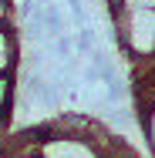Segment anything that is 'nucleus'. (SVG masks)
I'll use <instances>...</instances> for the list:
<instances>
[{
  "mask_svg": "<svg viewBox=\"0 0 155 158\" xmlns=\"http://www.w3.org/2000/svg\"><path fill=\"white\" fill-rule=\"evenodd\" d=\"M20 138H24V135H20ZM7 158H41V155H37V145H34L31 138H24V141H17V145L10 148Z\"/></svg>",
  "mask_w": 155,
  "mask_h": 158,
  "instance_id": "nucleus-6",
  "label": "nucleus"
},
{
  "mask_svg": "<svg viewBox=\"0 0 155 158\" xmlns=\"http://www.w3.org/2000/svg\"><path fill=\"white\" fill-rule=\"evenodd\" d=\"M10 14H14V0H0V24H10Z\"/></svg>",
  "mask_w": 155,
  "mask_h": 158,
  "instance_id": "nucleus-8",
  "label": "nucleus"
},
{
  "mask_svg": "<svg viewBox=\"0 0 155 158\" xmlns=\"http://www.w3.org/2000/svg\"><path fill=\"white\" fill-rule=\"evenodd\" d=\"M3 128H7V114H0V138H3Z\"/></svg>",
  "mask_w": 155,
  "mask_h": 158,
  "instance_id": "nucleus-10",
  "label": "nucleus"
},
{
  "mask_svg": "<svg viewBox=\"0 0 155 158\" xmlns=\"http://www.w3.org/2000/svg\"><path fill=\"white\" fill-rule=\"evenodd\" d=\"M122 152H125V145H118V148H115L111 155H105V158H122Z\"/></svg>",
  "mask_w": 155,
  "mask_h": 158,
  "instance_id": "nucleus-9",
  "label": "nucleus"
},
{
  "mask_svg": "<svg viewBox=\"0 0 155 158\" xmlns=\"http://www.w3.org/2000/svg\"><path fill=\"white\" fill-rule=\"evenodd\" d=\"M20 64V37L14 24H0V74H14Z\"/></svg>",
  "mask_w": 155,
  "mask_h": 158,
  "instance_id": "nucleus-2",
  "label": "nucleus"
},
{
  "mask_svg": "<svg viewBox=\"0 0 155 158\" xmlns=\"http://www.w3.org/2000/svg\"><path fill=\"white\" fill-rule=\"evenodd\" d=\"M115 148V135L108 141L91 138V135H67V131H54L47 121L44 138L37 141V155L41 158H105Z\"/></svg>",
  "mask_w": 155,
  "mask_h": 158,
  "instance_id": "nucleus-1",
  "label": "nucleus"
},
{
  "mask_svg": "<svg viewBox=\"0 0 155 158\" xmlns=\"http://www.w3.org/2000/svg\"><path fill=\"white\" fill-rule=\"evenodd\" d=\"M115 10H155V0H105Z\"/></svg>",
  "mask_w": 155,
  "mask_h": 158,
  "instance_id": "nucleus-5",
  "label": "nucleus"
},
{
  "mask_svg": "<svg viewBox=\"0 0 155 158\" xmlns=\"http://www.w3.org/2000/svg\"><path fill=\"white\" fill-rule=\"evenodd\" d=\"M14 74H0V114H10V108H14Z\"/></svg>",
  "mask_w": 155,
  "mask_h": 158,
  "instance_id": "nucleus-4",
  "label": "nucleus"
},
{
  "mask_svg": "<svg viewBox=\"0 0 155 158\" xmlns=\"http://www.w3.org/2000/svg\"><path fill=\"white\" fill-rule=\"evenodd\" d=\"M74 47H78V54H81V57H88L94 47H98V31H94L91 24L78 27V34H74Z\"/></svg>",
  "mask_w": 155,
  "mask_h": 158,
  "instance_id": "nucleus-3",
  "label": "nucleus"
},
{
  "mask_svg": "<svg viewBox=\"0 0 155 158\" xmlns=\"http://www.w3.org/2000/svg\"><path fill=\"white\" fill-rule=\"evenodd\" d=\"M142 125H145V135H149V145H152V155H155V98L145 111V118H142Z\"/></svg>",
  "mask_w": 155,
  "mask_h": 158,
  "instance_id": "nucleus-7",
  "label": "nucleus"
}]
</instances>
